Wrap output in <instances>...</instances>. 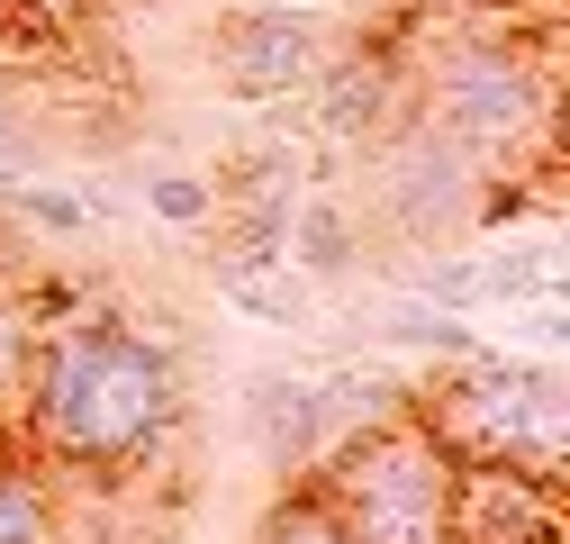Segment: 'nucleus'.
Wrapping results in <instances>:
<instances>
[{
  "label": "nucleus",
  "mask_w": 570,
  "mask_h": 544,
  "mask_svg": "<svg viewBox=\"0 0 570 544\" xmlns=\"http://www.w3.org/2000/svg\"><path fill=\"white\" fill-rule=\"evenodd\" d=\"M10 218L46 227V236H82L91 227V200L82 191H55V182H10Z\"/></svg>",
  "instance_id": "nucleus-18"
},
{
  "label": "nucleus",
  "mask_w": 570,
  "mask_h": 544,
  "mask_svg": "<svg viewBox=\"0 0 570 544\" xmlns=\"http://www.w3.org/2000/svg\"><path fill=\"white\" fill-rule=\"evenodd\" d=\"M0 445H10V418H0Z\"/></svg>",
  "instance_id": "nucleus-23"
},
{
  "label": "nucleus",
  "mask_w": 570,
  "mask_h": 544,
  "mask_svg": "<svg viewBox=\"0 0 570 544\" xmlns=\"http://www.w3.org/2000/svg\"><path fill=\"white\" fill-rule=\"evenodd\" d=\"M335 19L308 10V0H263V10H227L218 37H208V74H218L227 100L245 109H291L317 91V74L335 64Z\"/></svg>",
  "instance_id": "nucleus-6"
},
{
  "label": "nucleus",
  "mask_w": 570,
  "mask_h": 544,
  "mask_svg": "<svg viewBox=\"0 0 570 544\" xmlns=\"http://www.w3.org/2000/svg\"><path fill=\"white\" fill-rule=\"evenodd\" d=\"M416 418L435 427V445L453 463H534L561 472L570 463V381L552 363H517V354H462L435 381H416Z\"/></svg>",
  "instance_id": "nucleus-2"
},
{
  "label": "nucleus",
  "mask_w": 570,
  "mask_h": 544,
  "mask_svg": "<svg viewBox=\"0 0 570 544\" xmlns=\"http://www.w3.org/2000/svg\"><path fill=\"white\" fill-rule=\"evenodd\" d=\"M63 535V490L37 454H0V544H55Z\"/></svg>",
  "instance_id": "nucleus-12"
},
{
  "label": "nucleus",
  "mask_w": 570,
  "mask_h": 544,
  "mask_svg": "<svg viewBox=\"0 0 570 544\" xmlns=\"http://www.w3.org/2000/svg\"><path fill=\"white\" fill-rule=\"evenodd\" d=\"M37 155H46V136H37V118H19V109H0V191H10V182H37Z\"/></svg>",
  "instance_id": "nucleus-20"
},
{
  "label": "nucleus",
  "mask_w": 570,
  "mask_h": 544,
  "mask_svg": "<svg viewBox=\"0 0 570 544\" xmlns=\"http://www.w3.org/2000/svg\"><path fill=\"white\" fill-rule=\"evenodd\" d=\"M508 346H525V354H570V300H517V309H508Z\"/></svg>",
  "instance_id": "nucleus-19"
},
{
  "label": "nucleus",
  "mask_w": 570,
  "mask_h": 544,
  "mask_svg": "<svg viewBox=\"0 0 570 544\" xmlns=\"http://www.w3.org/2000/svg\"><path fill=\"white\" fill-rule=\"evenodd\" d=\"M245 427L263 445V463L281 472V482H308L317 472V381L308 372H254L245 381Z\"/></svg>",
  "instance_id": "nucleus-9"
},
{
  "label": "nucleus",
  "mask_w": 570,
  "mask_h": 544,
  "mask_svg": "<svg viewBox=\"0 0 570 544\" xmlns=\"http://www.w3.org/2000/svg\"><path fill=\"white\" fill-rule=\"evenodd\" d=\"M407 109H416L407 74H399V55H381V46H335V64L308 91V127L326 136V146H372V136H390Z\"/></svg>",
  "instance_id": "nucleus-8"
},
{
  "label": "nucleus",
  "mask_w": 570,
  "mask_h": 544,
  "mask_svg": "<svg viewBox=\"0 0 570 544\" xmlns=\"http://www.w3.org/2000/svg\"><path fill=\"white\" fill-rule=\"evenodd\" d=\"M363 191L399 245H444V236H480V191H489V164L444 136L425 109H407L390 136L363 146Z\"/></svg>",
  "instance_id": "nucleus-5"
},
{
  "label": "nucleus",
  "mask_w": 570,
  "mask_h": 544,
  "mask_svg": "<svg viewBox=\"0 0 570 544\" xmlns=\"http://www.w3.org/2000/svg\"><path fill=\"white\" fill-rule=\"evenodd\" d=\"M254 544H363V535L335 517V499H326L317 482H281V499L263 508Z\"/></svg>",
  "instance_id": "nucleus-15"
},
{
  "label": "nucleus",
  "mask_w": 570,
  "mask_h": 544,
  "mask_svg": "<svg viewBox=\"0 0 570 544\" xmlns=\"http://www.w3.org/2000/svg\"><path fill=\"white\" fill-rule=\"evenodd\" d=\"M227 300H236L245 318H263V327H308V318H317V282H308L299 263L236 272V282H227Z\"/></svg>",
  "instance_id": "nucleus-16"
},
{
  "label": "nucleus",
  "mask_w": 570,
  "mask_h": 544,
  "mask_svg": "<svg viewBox=\"0 0 570 544\" xmlns=\"http://www.w3.org/2000/svg\"><path fill=\"white\" fill-rule=\"evenodd\" d=\"M363 336H381V346H425V354H444V363L480 354V336H471L453 309H435V300H381V309L363 318Z\"/></svg>",
  "instance_id": "nucleus-13"
},
{
  "label": "nucleus",
  "mask_w": 570,
  "mask_h": 544,
  "mask_svg": "<svg viewBox=\"0 0 570 544\" xmlns=\"http://www.w3.org/2000/svg\"><path fill=\"white\" fill-rule=\"evenodd\" d=\"M181 408H190V381L164 336L118 309H82V318L46 327L10 436H28V454L55 482L73 472V482L109 490V482H146L173 454Z\"/></svg>",
  "instance_id": "nucleus-1"
},
{
  "label": "nucleus",
  "mask_w": 570,
  "mask_h": 544,
  "mask_svg": "<svg viewBox=\"0 0 570 544\" xmlns=\"http://www.w3.org/2000/svg\"><path fill=\"white\" fill-rule=\"evenodd\" d=\"M453 544H570V482L534 463H453Z\"/></svg>",
  "instance_id": "nucleus-7"
},
{
  "label": "nucleus",
  "mask_w": 570,
  "mask_h": 544,
  "mask_svg": "<svg viewBox=\"0 0 570 544\" xmlns=\"http://www.w3.org/2000/svg\"><path fill=\"white\" fill-rule=\"evenodd\" d=\"M416 109L444 136H462L489 173H508L517 155L552 146V74L534 64V46L498 37V28H471V37H453L435 64H425Z\"/></svg>",
  "instance_id": "nucleus-3"
},
{
  "label": "nucleus",
  "mask_w": 570,
  "mask_h": 544,
  "mask_svg": "<svg viewBox=\"0 0 570 544\" xmlns=\"http://www.w3.org/2000/svg\"><path fill=\"white\" fill-rule=\"evenodd\" d=\"M552 155H570V74L552 82Z\"/></svg>",
  "instance_id": "nucleus-21"
},
{
  "label": "nucleus",
  "mask_w": 570,
  "mask_h": 544,
  "mask_svg": "<svg viewBox=\"0 0 570 544\" xmlns=\"http://www.w3.org/2000/svg\"><path fill=\"white\" fill-rule=\"evenodd\" d=\"M308 10H335V0H308Z\"/></svg>",
  "instance_id": "nucleus-22"
},
{
  "label": "nucleus",
  "mask_w": 570,
  "mask_h": 544,
  "mask_svg": "<svg viewBox=\"0 0 570 544\" xmlns=\"http://www.w3.org/2000/svg\"><path fill=\"white\" fill-rule=\"evenodd\" d=\"M363 218L344 210L335 191H299V210H291V263L308 272V282H344V272H363Z\"/></svg>",
  "instance_id": "nucleus-11"
},
{
  "label": "nucleus",
  "mask_w": 570,
  "mask_h": 544,
  "mask_svg": "<svg viewBox=\"0 0 570 544\" xmlns=\"http://www.w3.org/2000/svg\"><path fill=\"white\" fill-rule=\"evenodd\" d=\"M416 408V381L407 372H372V363H353V372H317V445L326 454H344L353 436H372V427H390V418H407ZM317 454V463H326Z\"/></svg>",
  "instance_id": "nucleus-10"
},
{
  "label": "nucleus",
  "mask_w": 570,
  "mask_h": 544,
  "mask_svg": "<svg viewBox=\"0 0 570 544\" xmlns=\"http://www.w3.org/2000/svg\"><path fill=\"white\" fill-rule=\"evenodd\" d=\"M308 482L335 499V517L363 544H453V454L416 408L326 454Z\"/></svg>",
  "instance_id": "nucleus-4"
},
{
  "label": "nucleus",
  "mask_w": 570,
  "mask_h": 544,
  "mask_svg": "<svg viewBox=\"0 0 570 544\" xmlns=\"http://www.w3.org/2000/svg\"><path fill=\"white\" fill-rule=\"evenodd\" d=\"M146 210L173 218V227H208V218H218V182H208V173H181V164H155V173H146Z\"/></svg>",
  "instance_id": "nucleus-17"
},
{
  "label": "nucleus",
  "mask_w": 570,
  "mask_h": 544,
  "mask_svg": "<svg viewBox=\"0 0 570 544\" xmlns=\"http://www.w3.org/2000/svg\"><path fill=\"white\" fill-rule=\"evenodd\" d=\"M37 346H46L37 300H28V282H10V272H0V418H19L28 372H37Z\"/></svg>",
  "instance_id": "nucleus-14"
}]
</instances>
